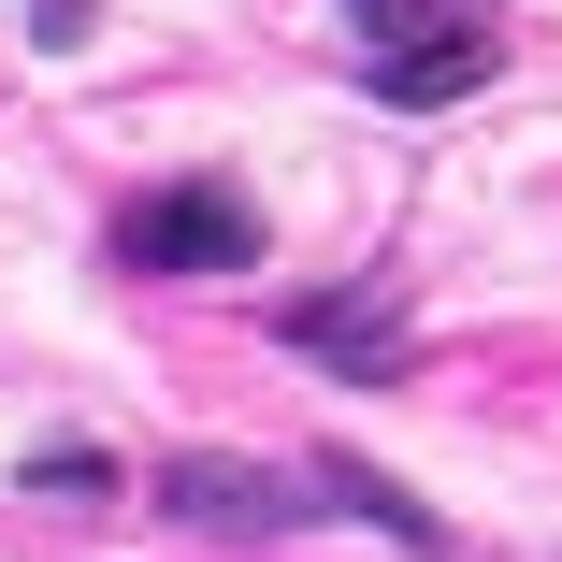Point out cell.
<instances>
[{"label":"cell","mask_w":562,"mask_h":562,"mask_svg":"<svg viewBox=\"0 0 562 562\" xmlns=\"http://www.w3.org/2000/svg\"><path fill=\"white\" fill-rule=\"evenodd\" d=\"M116 260L131 274H246L260 260V202L232 173H188V188H145L116 216Z\"/></svg>","instance_id":"obj_1"},{"label":"cell","mask_w":562,"mask_h":562,"mask_svg":"<svg viewBox=\"0 0 562 562\" xmlns=\"http://www.w3.org/2000/svg\"><path fill=\"white\" fill-rule=\"evenodd\" d=\"M491 58H505V44L462 30V44H432V58H390L375 87H390V101H462V87H491Z\"/></svg>","instance_id":"obj_4"},{"label":"cell","mask_w":562,"mask_h":562,"mask_svg":"<svg viewBox=\"0 0 562 562\" xmlns=\"http://www.w3.org/2000/svg\"><path fill=\"white\" fill-rule=\"evenodd\" d=\"M289 347L303 361H347V375H390L404 361V303L390 289H317V303H289Z\"/></svg>","instance_id":"obj_2"},{"label":"cell","mask_w":562,"mask_h":562,"mask_svg":"<svg viewBox=\"0 0 562 562\" xmlns=\"http://www.w3.org/2000/svg\"><path fill=\"white\" fill-rule=\"evenodd\" d=\"M30 15H44V44H72V30H87V0H30Z\"/></svg>","instance_id":"obj_6"},{"label":"cell","mask_w":562,"mask_h":562,"mask_svg":"<svg viewBox=\"0 0 562 562\" xmlns=\"http://www.w3.org/2000/svg\"><path fill=\"white\" fill-rule=\"evenodd\" d=\"M347 30H361V58L390 72V58H432V44H462L476 15H462V0H347Z\"/></svg>","instance_id":"obj_3"},{"label":"cell","mask_w":562,"mask_h":562,"mask_svg":"<svg viewBox=\"0 0 562 562\" xmlns=\"http://www.w3.org/2000/svg\"><path fill=\"white\" fill-rule=\"evenodd\" d=\"M30 491H44V505H116V462H101V447H44Z\"/></svg>","instance_id":"obj_5"}]
</instances>
